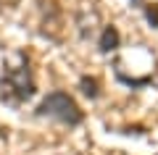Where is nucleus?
Segmentation results:
<instances>
[{"mask_svg":"<svg viewBox=\"0 0 158 155\" xmlns=\"http://www.w3.org/2000/svg\"><path fill=\"white\" fill-rule=\"evenodd\" d=\"M34 113H37L40 118H45V116L56 118V121L66 124V126H79V124L85 121V113L77 105V100L69 92H63V89H56V92L45 95V97L40 100V105H37Z\"/></svg>","mask_w":158,"mask_h":155,"instance_id":"f257e3e1","label":"nucleus"},{"mask_svg":"<svg viewBox=\"0 0 158 155\" xmlns=\"http://www.w3.org/2000/svg\"><path fill=\"white\" fill-rule=\"evenodd\" d=\"M0 87H3V100L6 103H27L37 87H34V76H32V68H29V58L21 55V66L16 68H6L3 71V79H0Z\"/></svg>","mask_w":158,"mask_h":155,"instance_id":"f03ea898","label":"nucleus"},{"mask_svg":"<svg viewBox=\"0 0 158 155\" xmlns=\"http://www.w3.org/2000/svg\"><path fill=\"white\" fill-rule=\"evenodd\" d=\"M118 45H121V34H118V29L113 27V24H108V27L103 29L100 39H98V47H100L103 55H108V53L118 50Z\"/></svg>","mask_w":158,"mask_h":155,"instance_id":"7ed1b4c3","label":"nucleus"},{"mask_svg":"<svg viewBox=\"0 0 158 155\" xmlns=\"http://www.w3.org/2000/svg\"><path fill=\"white\" fill-rule=\"evenodd\" d=\"M79 89H82V95L85 97H90V100H98L100 97V84H98V79L95 76H79Z\"/></svg>","mask_w":158,"mask_h":155,"instance_id":"20e7f679","label":"nucleus"},{"mask_svg":"<svg viewBox=\"0 0 158 155\" xmlns=\"http://www.w3.org/2000/svg\"><path fill=\"white\" fill-rule=\"evenodd\" d=\"M116 79L121 84H127V87H132V89H140V87H148V84L153 82L150 76H142V79H132V76H127V74H121V71H116Z\"/></svg>","mask_w":158,"mask_h":155,"instance_id":"39448f33","label":"nucleus"},{"mask_svg":"<svg viewBox=\"0 0 158 155\" xmlns=\"http://www.w3.org/2000/svg\"><path fill=\"white\" fill-rule=\"evenodd\" d=\"M145 18H148V24H150L153 29H158V3L145 6Z\"/></svg>","mask_w":158,"mask_h":155,"instance_id":"423d86ee","label":"nucleus"},{"mask_svg":"<svg viewBox=\"0 0 158 155\" xmlns=\"http://www.w3.org/2000/svg\"><path fill=\"white\" fill-rule=\"evenodd\" d=\"M132 6H142V3H145V0H129Z\"/></svg>","mask_w":158,"mask_h":155,"instance_id":"0eeeda50","label":"nucleus"}]
</instances>
